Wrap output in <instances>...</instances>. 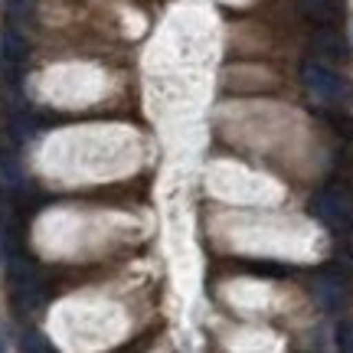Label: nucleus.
<instances>
[{"label": "nucleus", "instance_id": "3", "mask_svg": "<svg viewBox=\"0 0 353 353\" xmlns=\"http://www.w3.org/2000/svg\"><path fill=\"white\" fill-rule=\"evenodd\" d=\"M7 275H10V285H13V304L20 307V311H33L39 304V275H37V265L30 262V259H20V255H13L10 265H7Z\"/></svg>", "mask_w": 353, "mask_h": 353}, {"label": "nucleus", "instance_id": "10", "mask_svg": "<svg viewBox=\"0 0 353 353\" xmlns=\"http://www.w3.org/2000/svg\"><path fill=\"white\" fill-rule=\"evenodd\" d=\"M7 252V229H3V210H0V259Z\"/></svg>", "mask_w": 353, "mask_h": 353}, {"label": "nucleus", "instance_id": "6", "mask_svg": "<svg viewBox=\"0 0 353 353\" xmlns=\"http://www.w3.org/2000/svg\"><path fill=\"white\" fill-rule=\"evenodd\" d=\"M26 56H30L26 39L20 37L17 30H7V33H3V65H7V69H17V65L26 63Z\"/></svg>", "mask_w": 353, "mask_h": 353}, {"label": "nucleus", "instance_id": "1", "mask_svg": "<svg viewBox=\"0 0 353 353\" xmlns=\"http://www.w3.org/2000/svg\"><path fill=\"white\" fill-rule=\"evenodd\" d=\"M304 85L311 92V99L321 101V105H330V108H343L347 101L353 99V88L343 82L337 72H330L324 65L317 63H307L304 65Z\"/></svg>", "mask_w": 353, "mask_h": 353}, {"label": "nucleus", "instance_id": "8", "mask_svg": "<svg viewBox=\"0 0 353 353\" xmlns=\"http://www.w3.org/2000/svg\"><path fill=\"white\" fill-rule=\"evenodd\" d=\"M337 347L353 353V317H343L341 324H337Z\"/></svg>", "mask_w": 353, "mask_h": 353}, {"label": "nucleus", "instance_id": "7", "mask_svg": "<svg viewBox=\"0 0 353 353\" xmlns=\"http://www.w3.org/2000/svg\"><path fill=\"white\" fill-rule=\"evenodd\" d=\"M301 10L317 23H330L337 17V0H301Z\"/></svg>", "mask_w": 353, "mask_h": 353}, {"label": "nucleus", "instance_id": "2", "mask_svg": "<svg viewBox=\"0 0 353 353\" xmlns=\"http://www.w3.org/2000/svg\"><path fill=\"white\" fill-rule=\"evenodd\" d=\"M311 210L314 216L334 232H350L353 229V200L350 193L341 187H324L311 200Z\"/></svg>", "mask_w": 353, "mask_h": 353}, {"label": "nucleus", "instance_id": "9", "mask_svg": "<svg viewBox=\"0 0 353 353\" xmlns=\"http://www.w3.org/2000/svg\"><path fill=\"white\" fill-rule=\"evenodd\" d=\"M23 350H37V353H50V341H43V334H26L23 341Z\"/></svg>", "mask_w": 353, "mask_h": 353}, {"label": "nucleus", "instance_id": "4", "mask_svg": "<svg viewBox=\"0 0 353 353\" xmlns=\"http://www.w3.org/2000/svg\"><path fill=\"white\" fill-rule=\"evenodd\" d=\"M311 291H314V301L324 311H343L350 304V285H347V278L337 268H327L324 275H317Z\"/></svg>", "mask_w": 353, "mask_h": 353}, {"label": "nucleus", "instance_id": "5", "mask_svg": "<svg viewBox=\"0 0 353 353\" xmlns=\"http://www.w3.org/2000/svg\"><path fill=\"white\" fill-rule=\"evenodd\" d=\"M314 50L321 52V56L334 59V63H343V59H347V43H343V37L334 30V26H321V30H317Z\"/></svg>", "mask_w": 353, "mask_h": 353}]
</instances>
